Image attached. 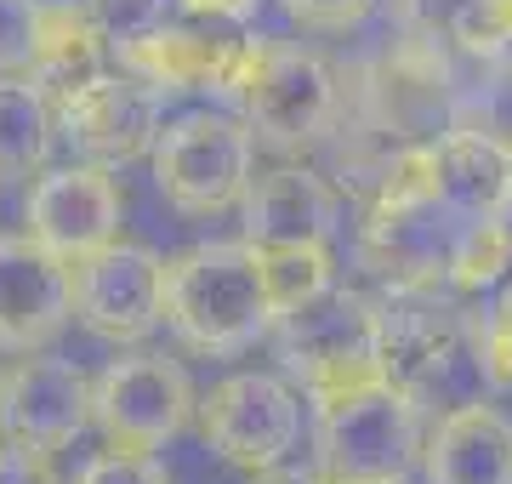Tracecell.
<instances>
[{
    "instance_id": "6da1fadb",
    "label": "cell",
    "mask_w": 512,
    "mask_h": 484,
    "mask_svg": "<svg viewBox=\"0 0 512 484\" xmlns=\"http://www.w3.org/2000/svg\"><path fill=\"white\" fill-rule=\"evenodd\" d=\"M165 325L200 354H239L274 331L251 240H211L165 262Z\"/></svg>"
},
{
    "instance_id": "7a4b0ae2",
    "label": "cell",
    "mask_w": 512,
    "mask_h": 484,
    "mask_svg": "<svg viewBox=\"0 0 512 484\" xmlns=\"http://www.w3.org/2000/svg\"><path fill=\"white\" fill-rule=\"evenodd\" d=\"M279 365L313 405L348 399L387 382L382 365V302L348 285H325L313 302L274 319Z\"/></svg>"
},
{
    "instance_id": "3957f363",
    "label": "cell",
    "mask_w": 512,
    "mask_h": 484,
    "mask_svg": "<svg viewBox=\"0 0 512 484\" xmlns=\"http://www.w3.org/2000/svg\"><path fill=\"white\" fill-rule=\"evenodd\" d=\"M319 473L330 484H399L421 445V405L393 382L319 405Z\"/></svg>"
},
{
    "instance_id": "277c9868",
    "label": "cell",
    "mask_w": 512,
    "mask_h": 484,
    "mask_svg": "<svg viewBox=\"0 0 512 484\" xmlns=\"http://www.w3.org/2000/svg\"><path fill=\"white\" fill-rule=\"evenodd\" d=\"M154 183L188 217H217L245 200L256 166V131L234 114H183L154 143Z\"/></svg>"
},
{
    "instance_id": "5b68a950",
    "label": "cell",
    "mask_w": 512,
    "mask_h": 484,
    "mask_svg": "<svg viewBox=\"0 0 512 484\" xmlns=\"http://www.w3.org/2000/svg\"><path fill=\"white\" fill-rule=\"evenodd\" d=\"M382 365L393 388L427 405L456 388L467 365H478L473 325L439 285H393L382 297Z\"/></svg>"
},
{
    "instance_id": "8992f818",
    "label": "cell",
    "mask_w": 512,
    "mask_h": 484,
    "mask_svg": "<svg viewBox=\"0 0 512 484\" xmlns=\"http://www.w3.org/2000/svg\"><path fill=\"white\" fill-rule=\"evenodd\" d=\"M228 97H239L245 126L279 149L313 143L336 120V75L325 69V57L302 52V46H279V40L245 46V63H239Z\"/></svg>"
},
{
    "instance_id": "52a82bcc",
    "label": "cell",
    "mask_w": 512,
    "mask_h": 484,
    "mask_svg": "<svg viewBox=\"0 0 512 484\" xmlns=\"http://www.w3.org/2000/svg\"><path fill=\"white\" fill-rule=\"evenodd\" d=\"M194 416H200L205 445L217 450L222 462L245 467V473L279 467L296 450V433H302L296 388L268 371L222 376L205 399H194Z\"/></svg>"
},
{
    "instance_id": "ba28073f",
    "label": "cell",
    "mask_w": 512,
    "mask_h": 484,
    "mask_svg": "<svg viewBox=\"0 0 512 484\" xmlns=\"http://www.w3.org/2000/svg\"><path fill=\"white\" fill-rule=\"evenodd\" d=\"M467 223L473 217H456L433 194H376L365 228H359V257L387 285H439V291H450Z\"/></svg>"
},
{
    "instance_id": "9c48e42d",
    "label": "cell",
    "mask_w": 512,
    "mask_h": 484,
    "mask_svg": "<svg viewBox=\"0 0 512 484\" xmlns=\"http://www.w3.org/2000/svg\"><path fill=\"white\" fill-rule=\"evenodd\" d=\"M57 131L69 137L74 154H86L92 166H131L154 154L165 131V92L137 75H92L57 97Z\"/></svg>"
},
{
    "instance_id": "30bf717a",
    "label": "cell",
    "mask_w": 512,
    "mask_h": 484,
    "mask_svg": "<svg viewBox=\"0 0 512 484\" xmlns=\"http://www.w3.org/2000/svg\"><path fill=\"white\" fill-rule=\"evenodd\" d=\"M194 416V388L165 354H126L92 382V422L120 450H160Z\"/></svg>"
},
{
    "instance_id": "8fae6325",
    "label": "cell",
    "mask_w": 512,
    "mask_h": 484,
    "mask_svg": "<svg viewBox=\"0 0 512 484\" xmlns=\"http://www.w3.org/2000/svg\"><path fill=\"white\" fill-rule=\"evenodd\" d=\"M74 319L109 342H143L165 319V262L148 245L109 240L92 257L69 262Z\"/></svg>"
},
{
    "instance_id": "7c38bea8",
    "label": "cell",
    "mask_w": 512,
    "mask_h": 484,
    "mask_svg": "<svg viewBox=\"0 0 512 484\" xmlns=\"http://www.w3.org/2000/svg\"><path fill=\"white\" fill-rule=\"evenodd\" d=\"M92 422V376L52 354H23L0 371V439L57 450Z\"/></svg>"
},
{
    "instance_id": "4fadbf2b",
    "label": "cell",
    "mask_w": 512,
    "mask_h": 484,
    "mask_svg": "<svg viewBox=\"0 0 512 484\" xmlns=\"http://www.w3.org/2000/svg\"><path fill=\"white\" fill-rule=\"evenodd\" d=\"M29 240L57 262L92 257L97 245L120 240V188L109 166H57L29 188Z\"/></svg>"
},
{
    "instance_id": "5bb4252c",
    "label": "cell",
    "mask_w": 512,
    "mask_h": 484,
    "mask_svg": "<svg viewBox=\"0 0 512 484\" xmlns=\"http://www.w3.org/2000/svg\"><path fill=\"white\" fill-rule=\"evenodd\" d=\"M74 319L69 262L29 234H0V354H35Z\"/></svg>"
},
{
    "instance_id": "9a60e30c",
    "label": "cell",
    "mask_w": 512,
    "mask_h": 484,
    "mask_svg": "<svg viewBox=\"0 0 512 484\" xmlns=\"http://www.w3.org/2000/svg\"><path fill=\"white\" fill-rule=\"evenodd\" d=\"M251 40H222L194 23H154L148 35L114 46L120 69L160 92H234Z\"/></svg>"
},
{
    "instance_id": "2e32d148",
    "label": "cell",
    "mask_w": 512,
    "mask_h": 484,
    "mask_svg": "<svg viewBox=\"0 0 512 484\" xmlns=\"http://www.w3.org/2000/svg\"><path fill=\"white\" fill-rule=\"evenodd\" d=\"M239 217H245V240L256 251H268V245H330L336 223H342V200L319 171L274 166L251 177Z\"/></svg>"
},
{
    "instance_id": "e0dca14e",
    "label": "cell",
    "mask_w": 512,
    "mask_h": 484,
    "mask_svg": "<svg viewBox=\"0 0 512 484\" xmlns=\"http://www.w3.org/2000/svg\"><path fill=\"white\" fill-rule=\"evenodd\" d=\"M427 484H512V422L467 399L427 439Z\"/></svg>"
},
{
    "instance_id": "ac0fdd59",
    "label": "cell",
    "mask_w": 512,
    "mask_h": 484,
    "mask_svg": "<svg viewBox=\"0 0 512 484\" xmlns=\"http://www.w3.org/2000/svg\"><path fill=\"white\" fill-rule=\"evenodd\" d=\"M427 188L456 217H501L512 194V160L495 143L450 126L439 143H427Z\"/></svg>"
},
{
    "instance_id": "d6986e66",
    "label": "cell",
    "mask_w": 512,
    "mask_h": 484,
    "mask_svg": "<svg viewBox=\"0 0 512 484\" xmlns=\"http://www.w3.org/2000/svg\"><path fill=\"white\" fill-rule=\"evenodd\" d=\"M103 46L86 0H52L35 12V57H29V80L46 97H69L74 86H86L103 75Z\"/></svg>"
},
{
    "instance_id": "ffe728a7",
    "label": "cell",
    "mask_w": 512,
    "mask_h": 484,
    "mask_svg": "<svg viewBox=\"0 0 512 484\" xmlns=\"http://www.w3.org/2000/svg\"><path fill=\"white\" fill-rule=\"evenodd\" d=\"M57 137V109L29 75H0V177L46 166Z\"/></svg>"
},
{
    "instance_id": "44dd1931",
    "label": "cell",
    "mask_w": 512,
    "mask_h": 484,
    "mask_svg": "<svg viewBox=\"0 0 512 484\" xmlns=\"http://www.w3.org/2000/svg\"><path fill=\"white\" fill-rule=\"evenodd\" d=\"M325 285H336L330 245H268L262 251V291H268L274 319L302 308V302H313Z\"/></svg>"
},
{
    "instance_id": "7402d4cb",
    "label": "cell",
    "mask_w": 512,
    "mask_h": 484,
    "mask_svg": "<svg viewBox=\"0 0 512 484\" xmlns=\"http://www.w3.org/2000/svg\"><path fill=\"white\" fill-rule=\"evenodd\" d=\"M473 354L490 388H512V268L490 285V297L473 319Z\"/></svg>"
},
{
    "instance_id": "603a6c76",
    "label": "cell",
    "mask_w": 512,
    "mask_h": 484,
    "mask_svg": "<svg viewBox=\"0 0 512 484\" xmlns=\"http://www.w3.org/2000/svg\"><path fill=\"white\" fill-rule=\"evenodd\" d=\"M450 126L473 131V137H484V143H495V149L512 160V63L507 69H495L484 86H473V92L461 97L456 114H450Z\"/></svg>"
},
{
    "instance_id": "cb8c5ba5",
    "label": "cell",
    "mask_w": 512,
    "mask_h": 484,
    "mask_svg": "<svg viewBox=\"0 0 512 484\" xmlns=\"http://www.w3.org/2000/svg\"><path fill=\"white\" fill-rule=\"evenodd\" d=\"M450 40L473 57H501L512 46V0H456Z\"/></svg>"
},
{
    "instance_id": "d4e9b609",
    "label": "cell",
    "mask_w": 512,
    "mask_h": 484,
    "mask_svg": "<svg viewBox=\"0 0 512 484\" xmlns=\"http://www.w3.org/2000/svg\"><path fill=\"white\" fill-rule=\"evenodd\" d=\"M165 6L171 0H86L97 35L109 40V46H126V40L148 35L154 23H165Z\"/></svg>"
},
{
    "instance_id": "484cf974",
    "label": "cell",
    "mask_w": 512,
    "mask_h": 484,
    "mask_svg": "<svg viewBox=\"0 0 512 484\" xmlns=\"http://www.w3.org/2000/svg\"><path fill=\"white\" fill-rule=\"evenodd\" d=\"M40 0H0V75H29Z\"/></svg>"
},
{
    "instance_id": "4316f807",
    "label": "cell",
    "mask_w": 512,
    "mask_h": 484,
    "mask_svg": "<svg viewBox=\"0 0 512 484\" xmlns=\"http://www.w3.org/2000/svg\"><path fill=\"white\" fill-rule=\"evenodd\" d=\"M80 484H165V467L154 462V450H103L86 473H80Z\"/></svg>"
},
{
    "instance_id": "83f0119b",
    "label": "cell",
    "mask_w": 512,
    "mask_h": 484,
    "mask_svg": "<svg viewBox=\"0 0 512 484\" xmlns=\"http://www.w3.org/2000/svg\"><path fill=\"white\" fill-rule=\"evenodd\" d=\"M0 484H57L52 450L18 445V439H0Z\"/></svg>"
},
{
    "instance_id": "f1b7e54d",
    "label": "cell",
    "mask_w": 512,
    "mask_h": 484,
    "mask_svg": "<svg viewBox=\"0 0 512 484\" xmlns=\"http://www.w3.org/2000/svg\"><path fill=\"white\" fill-rule=\"evenodd\" d=\"M285 6H291V18H302L308 29H353L376 0H285Z\"/></svg>"
},
{
    "instance_id": "f546056e",
    "label": "cell",
    "mask_w": 512,
    "mask_h": 484,
    "mask_svg": "<svg viewBox=\"0 0 512 484\" xmlns=\"http://www.w3.org/2000/svg\"><path fill=\"white\" fill-rule=\"evenodd\" d=\"M177 6H183L188 18H228V23L256 12V0H177Z\"/></svg>"
},
{
    "instance_id": "4dcf8cb0",
    "label": "cell",
    "mask_w": 512,
    "mask_h": 484,
    "mask_svg": "<svg viewBox=\"0 0 512 484\" xmlns=\"http://www.w3.org/2000/svg\"><path fill=\"white\" fill-rule=\"evenodd\" d=\"M251 484H330L325 473H296V467H262V473H251Z\"/></svg>"
},
{
    "instance_id": "1f68e13d",
    "label": "cell",
    "mask_w": 512,
    "mask_h": 484,
    "mask_svg": "<svg viewBox=\"0 0 512 484\" xmlns=\"http://www.w3.org/2000/svg\"><path fill=\"white\" fill-rule=\"evenodd\" d=\"M501 223H507V234H512V194H507V205H501Z\"/></svg>"
},
{
    "instance_id": "d6a6232c",
    "label": "cell",
    "mask_w": 512,
    "mask_h": 484,
    "mask_svg": "<svg viewBox=\"0 0 512 484\" xmlns=\"http://www.w3.org/2000/svg\"><path fill=\"white\" fill-rule=\"evenodd\" d=\"M399 484H404V479H399Z\"/></svg>"
}]
</instances>
